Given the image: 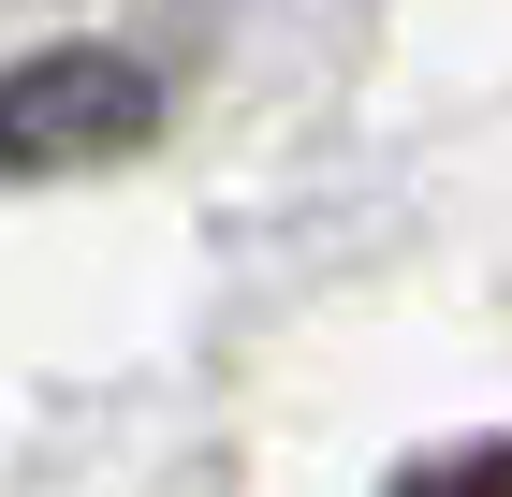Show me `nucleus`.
Returning a JSON list of instances; mask_svg holds the SVG:
<instances>
[{
  "label": "nucleus",
  "mask_w": 512,
  "mask_h": 497,
  "mask_svg": "<svg viewBox=\"0 0 512 497\" xmlns=\"http://www.w3.org/2000/svg\"><path fill=\"white\" fill-rule=\"evenodd\" d=\"M161 147V74L132 44H44L0 74V176H103Z\"/></svg>",
  "instance_id": "f257e3e1"
},
{
  "label": "nucleus",
  "mask_w": 512,
  "mask_h": 497,
  "mask_svg": "<svg viewBox=\"0 0 512 497\" xmlns=\"http://www.w3.org/2000/svg\"><path fill=\"white\" fill-rule=\"evenodd\" d=\"M381 497H512V439H469V454H425V468H395Z\"/></svg>",
  "instance_id": "f03ea898"
}]
</instances>
